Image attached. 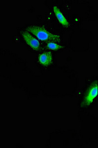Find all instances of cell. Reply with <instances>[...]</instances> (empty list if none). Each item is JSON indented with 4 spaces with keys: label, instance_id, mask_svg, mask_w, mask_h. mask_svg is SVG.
I'll return each instance as SVG.
<instances>
[{
    "label": "cell",
    "instance_id": "cell-1",
    "mask_svg": "<svg viewBox=\"0 0 98 148\" xmlns=\"http://www.w3.org/2000/svg\"><path fill=\"white\" fill-rule=\"evenodd\" d=\"M27 30L42 40L50 41L51 42H59L60 40V38L59 36L51 33L44 27L39 26H31L27 28Z\"/></svg>",
    "mask_w": 98,
    "mask_h": 148
},
{
    "label": "cell",
    "instance_id": "cell-2",
    "mask_svg": "<svg viewBox=\"0 0 98 148\" xmlns=\"http://www.w3.org/2000/svg\"><path fill=\"white\" fill-rule=\"evenodd\" d=\"M98 94V82H94L88 88L85 95L83 102L82 103V107L88 106L93 103L96 98Z\"/></svg>",
    "mask_w": 98,
    "mask_h": 148
},
{
    "label": "cell",
    "instance_id": "cell-3",
    "mask_svg": "<svg viewBox=\"0 0 98 148\" xmlns=\"http://www.w3.org/2000/svg\"><path fill=\"white\" fill-rule=\"evenodd\" d=\"M22 35L26 42L30 47L34 49V50L39 51L41 47V45L37 39L34 38L29 33L25 31L22 33Z\"/></svg>",
    "mask_w": 98,
    "mask_h": 148
},
{
    "label": "cell",
    "instance_id": "cell-4",
    "mask_svg": "<svg viewBox=\"0 0 98 148\" xmlns=\"http://www.w3.org/2000/svg\"><path fill=\"white\" fill-rule=\"evenodd\" d=\"M38 59L41 64L45 66H48L52 62V56L51 52H44L39 56Z\"/></svg>",
    "mask_w": 98,
    "mask_h": 148
},
{
    "label": "cell",
    "instance_id": "cell-5",
    "mask_svg": "<svg viewBox=\"0 0 98 148\" xmlns=\"http://www.w3.org/2000/svg\"><path fill=\"white\" fill-rule=\"evenodd\" d=\"M53 11L60 23L64 26L68 27L69 25V23L66 17H65L64 15H63L60 10L57 7L54 6L53 7Z\"/></svg>",
    "mask_w": 98,
    "mask_h": 148
},
{
    "label": "cell",
    "instance_id": "cell-6",
    "mask_svg": "<svg viewBox=\"0 0 98 148\" xmlns=\"http://www.w3.org/2000/svg\"><path fill=\"white\" fill-rule=\"evenodd\" d=\"M47 47L50 49H52L54 51H57V50L63 48V46H60L59 45H58V44L53 42H48L47 44Z\"/></svg>",
    "mask_w": 98,
    "mask_h": 148
}]
</instances>
